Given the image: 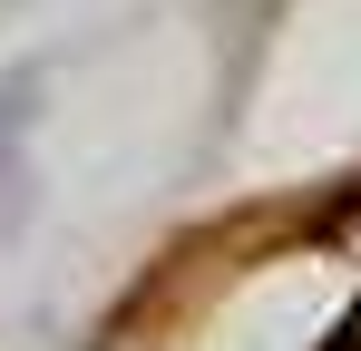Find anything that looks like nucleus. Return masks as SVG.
Listing matches in <instances>:
<instances>
[{
    "label": "nucleus",
    "mask_w": 361,
    "mask_h": 351,
    "mask_svg": "<svg viewBox=\"0 0 361 351\" xmlns=\"http://www.w3.org/2000/svg\"><path fill=\"white\" fill-rule=\"evenodd\" d=\"M30 117H39V68H10L0 78V234L30 225L39 185H30Z\"/></svg>",
    "instance_id": "f257e3e1"
}]
</instances>
